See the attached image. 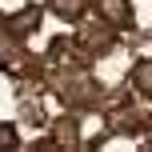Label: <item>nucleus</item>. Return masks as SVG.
I'll return each instance as SVG.
<instances>
[{"mask_svg": "<svg viewBox=\"0 0 152 152\" xmlns=\"http://www.w3.org/2000/svg\"><path fill=\"white\" fill-rule=\"evenodd\" d=\"M52 4V12L60 16V20H68V24H76L84 12H88V0H48Z\"/></svg>", "mask_w": 152, "mask_h": 152, "instance_id": "obj_3", "label": "nucleus"}, {"mask_svg": "<svg viewBox=\"0 0 152 152\" xmlns=\"http://www.w3.org/2000/svg\"><path fill=\"white\" fill-rule=\"evenodd\" d=\"M48 56H52V60H68L72 64V68H76V64H80V52H76V44H68V40H52V52H48Z\"/></svg>", "mask_w": 152, "mask_h": 152, "instance_id": "obj_4", "label": "nucleus"}, {"mask_svg": "<svg viewBox=\"0 0 152 152\" xmlns=\"http://www.w3.org/2000/svg\"><path fill=\"white\" fill-rule=\"evenodd\" d=\"M56 132H60V136H56V144H68V148H76V144H80V140H76V120H60V124H56Z\"/></svg>", "mask_w": 152, "mask_h": 152, "instance_id": "obj_6", "label": "nucleus"}, {"mask_svg": "<svg viewBox=\"0 0 152 152\" xmlns=\"http://www.w3.org/2000/svg\"><path fill=\"white\" fill-rule=\"evenodd\" d=\"M0 28H4V16H0Z\"/></svg>", "mask_w": 152, "mask_h": 152, "instance_id": "obj_8", "label": "nucleus"}, {"mask_svg": "<svg viewBox=\"0 0 152 152\" xmlns=\"http://www.w3.org/2000/svg\"><path fill=\"white\" fill-rule=\"evenodd\" d=\"M96 12H100V20H108L112 28H128L132 24L128 0H96Z\"/></svg>", "mask_w": 152, "mask_h": 152, "instance_id": "obj_1", "label": "nucleus"}, {"mask_svg": "<svg viewBox=\"0 0 152 152\" xmlns=\"http://www.w3.org/2000/svg\"><path fill=\"white\" fill-rule=\"evenodd\" d=\"M36 24H40V8H36V4H28L24 12H16V16H4V32H8V36H16V40L28 36Z\"/></svg>", "mask_w": 152, "mask_h": 152, "instance_id": "obj_2", "label": "nucleus"}, {"mask_svg": "<svg viewBox=\"0 0 152 152\" xmlns=\"http://www.w3.org/2000/svg\"><path fill=\"white\" fill-rule=\"evenodd\" d=\"M132 84H136V92H144V96H152V60H144L136 72H132Z\"/></svg>", "mask_w": 152, "mask_h": 152, "instance_id": "obj_5", "label": "nucleus"}, {"mask_svg": "<svg viewBox=\"0 0 152 152\" xmlns=\"http://www.w3.org/2000/svg\"><path fill=\"white\" fill-rule=\"evenodd\" d=\"M16 144H20L16 128H12V124H0V148H16Z\"/></svg>", "mask_w": 152, "mask_h": 152, "instance_id": "obj_7", "label": "nucleus"}]
</instances>
